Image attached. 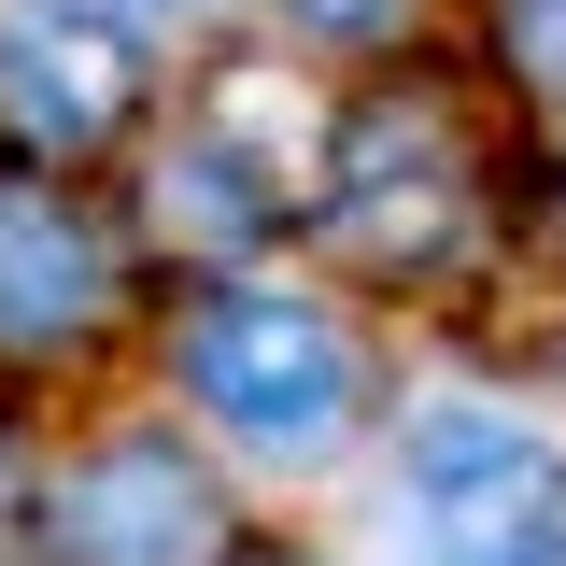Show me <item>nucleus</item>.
Masks as SVG:
<instances>
[{"label": "nucleus", "instance_id": "obj_1", "mask_svg": "<svg viewBox=\"0 0 566 566\" xmlns=\"http://www.w3.org/2000/svg\"><path fill=\"white\" fill-rule=\"evenodd\" d=\"M170 382L255 468H326V453H354V424H368V340H354L312 283H255V270L185 297Z\"/></svg>", "mask_w": 566, "mask_h": 566}, {"label": "nucleus", "instance_id": "obj_2", "mask_svg": "<svg viewBox=\"0 0 566 566\" xmlns=\"http://www.w3.org/2000/svg\"><path fill=\"white\" fill-rule=\"evenodd\" d=\"M397 538L411 566H566V424L439 382L397 411Z\"/></svg>", "mask_w": 566, "mask_h": 566}, {"label": "nucleus", "instance_id": "obj_3", "mask_svg": "<svg viewBox=\"0 0 566 566\" xmlns=\"http://www.w3.org/2000/svg\"><path fill=\"white\" fill-rule=\"evenodd\" d=\"M29 553L43 566H212L227 553V495L170 424H128L99 453H71L43 510H29Z\"/></svg>", "mask_w": 566, "mask_h": 566}, {"label": "nucleus", "instance_id": "obj_4", "mask_svg": "<svg viewBox=\"0 0 566 566\" xmlns=\"http://www.w3.org/2000/svg\"><path fill=\"white\" fill-rule=\"evenodd\" d=\"M142 99V29L99 0H0V114L29 156H99Z\"/></svg>", "mask_w": 566, "mask_h": 566}, {"label": "nucleus", "instance_id": "obj_5", "mask_svg": "<svg viewBox=\"0 0 566 566\" xmlns=\"http://www.w3.org/2000/svg\"><path fill=\"white\" fill-rule=\"evenodd\" d=\"M114 312V241L57 156H0V354H57Z\"/></svg>", "mask_w": 566, "mask_h": 566}, {"label": "nucleus", "instance_id": "obj_6", "mask_svg": "<svg viewBox=\"0 0 566 566\" xmlns=\"http://www.w3.org/2000/svg\"><path fill=\"white\" fill-rule=\"evenodd\" d=\"M326 212H340L354 255H397V270H424V255H453V212H468V185H453L439 128H424V114H397V128H354L340 156H326Z\"/></svg>", "mask_w": 566, "mask_h": 566}, {"label": "nucleus", "instance_id": "obj_7", "mask_svg": "<svg viewBox=\"0 0 566 566\" xmlns=\"http://www.w3.org/2000/svg\"><path fill=\"white\" fill-rule=\"evenodd\" d=\"M270 212H283V156H255V142L185 128L170 156H156V227H185V241H212V255H241Z\"/></svg>", "mask_w": 566, "mask_h": 566}, {"label": "nucleus", "instance_id": "obj_8", "mask_svg": "<svg viewBox=\"0 0 566 566\" xmlns=\"http://www.w3.org/2000/svg\"><path fill=\"white\" fill-rule=\"evenodd\" d=\"M495 57L524 71L538 99H566V0H495Z\"/></svg>", "mask_w": 566, "mask_h": 566}, {"label": "nucleus", "instance_id": "obj_9", "mask_svg": "<svg viewBox=\"0 0 566 566\" xmlns=\"http://www.w3.org/2000/svg\"><path fill=\"white\" fill-rule=\"evenodd\" d=\"M270 14L297 29V43H340V57H354V43H397V29H411V0H270Z\"/></svg>", "mask_w": 566, "mask_h": 566}, {"label": "nucleus", "instance_id": "obj_10", "mask_svg": "<svg viewBox=\"0 0 566 566\" xmlns=\"http://www.w3.org/2000/svg\"><path fill=\"white\" fill-rule=\"evenodd\" d=\"M99 14H128V29H185V14H212V0H99Z\"/></svg>", "mask_w": 566, "mask_h": 566}, {"label": "nucleus", "instance_id": "obj_11", "mask_svg": "<svg viewBox=\"0 0 566 566\" xmlns=\"http://www.w3.org/2000/svg\"><path fill=\"white\" fill-rule=\"evenodd\" d=\"M227 566H312V553H227Z\"/></svg>", "mask_w": 566, "mask_h": 566}]
</instances>
